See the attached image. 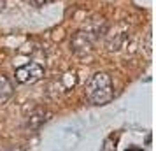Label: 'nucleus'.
Listing matches in <instances>:
<instances>
[{"instance_id": "1", "label": "nucleus", "mask_w": 156, "mask_h": 151, "mask_svg": "<svg viewBox=\"0 0 156 151\" xmlns=\"http://www.w3.org/2000/svg\"><path fill=\"white\" fill-rule=\"evenodd\" d=\"M86 99L95 106H105L114 99V84L107 72H97L86 84Z\"/></svg>"}, {"instance_id": "2", "label": "nucleus", "mask_w": 156, "mask_h": 151, "mask_svg": "<svg viewBox=\"0 0 156 151\" xmlns=\"http://www.w3.org/2000/svg\"><path fill=\"white\" fill-rule=\"evenodd\" d=\"M102 35L100 34V28H86V30H79L76 35L72 37L70 41V49L76 53V55H88L90 51L93 49V44L95 41Z\"/></svg>"}, {"instance_id": "3", "label": "nucleus", "mask_w": 156, "mask_h": 151, "mask_svg": "<svg viewBox=\"0 0 156 151\" xmlns=\"http://www.w3.org/2000/svg\"><path fill=\"white\" fill-rule=\"evenodd\" d=\"M44 67L37 62H32V63H27L16 69V81L21 83V84H32V83H37L39 79L44 77Z\"/></svg>"}, {"instance_id": "4", "label": "nucleus", "mask_w": 156, "mask_h": 151, "mask_svg": "<svg viewBox=\"0 0 156 151\" xmlns=\"http://www.w3.org/2000/svg\"><path fill=\"white\" fill-rule=\"evenodd\" d=\"M76 84H77V74H76L74 70H69V72H65V74H62L58 79H55L49 86H55L56 93L60 95V93H67V92H70Z\"/></svg>"}, {"instance_id": "5", "label": "nucleus", "mask_w": 156, "mask_h": 151, "mask_svg": "<svg viewBox=\"0 0 156 151\" xmlns=\"http://www.w3.org/2000/svg\"><path fill=\"white\" fill-rule=\"evenodd\" d=\"M48 116V111L44 107H35L34 111H30V114L27 116V120H25V128L28 130V132H35L42 127L44 123H46V118Z\"/></svg>"}, {"instance_id": "6", "label": "nucleus", "mask_w": 156, "mask_h": 151, "mask_svg": "<svg viewBox=\"0 0 156 151\" xmlns=\"http://www.w3.org/2000/svg\"><path fill=\"white\" fill-rule=\"evenodd\" d=\"M14 88H12V83L9 81L7 76H0V102H5L12 95Z\"/></svg>"}, {"instance_id": "7", "label": "nucleus", "mask_w": 156, "mask_h": 151, "mask_svg": "<svg viewBox=\"0 0 156 151\" xmlns=\"http://www.w3.org/2000/svg\"><path fill=\"white\" fill-rule=\"evenodd\" d=\"M35 5H44V4H48V2H51V0H32Z\"/></svg>"}, {"instance_id": "8", "label": "nucleus", "mask_w": 156, "mask_h": 151, "mask_svg": "<svg viewBox=\"0 0 156 151\" xmlns=\"http://www.w3.org/2000/svg\"><path fill=\"white\" fill-rule=\"evenodd\" d=\"M126 151H142V148H137V146H133V148H128Z\"/></svg>"}, {"instance_id": "9", "label": "nucleus", "mask_w": 156, "mask_h": 151, "mask_svg": "<svg viewBox=\"0 0 156 151\" xmlns=\"http://www.w3.org/2000/svg\"><path fill=\"white\" fill-rule=\"evenodd\" d=\"M4 4H5V2H4V0H0V11L4 9Z\"/></svg>"}, {"instance_id": "10", "label": "nucleus", "mask_w": 156, "mask_h": 151, "mask_svg": "<svg viewBox=\"0 0 156 151\" xmlns=\"http://www.w3.org/2000/svg\"><path fill=\"white\" fill-rule=\"evenodd\" d=\"M14 151H23V149H14Z\"/></svg>"}, {"instance_id": "11", "label": "nucleus", "mask_w": 156, "mask_h": 151, "mask_svg": "<svg viewBox=\"0 0 156 151\" xmlns=\"http://www.w3.org/2000/svg\"><path fill=\"white\" fill-rule=\"evenodd\" d=\"M0 151H2V149H0Z\"/></svg>"}]
</instances>
